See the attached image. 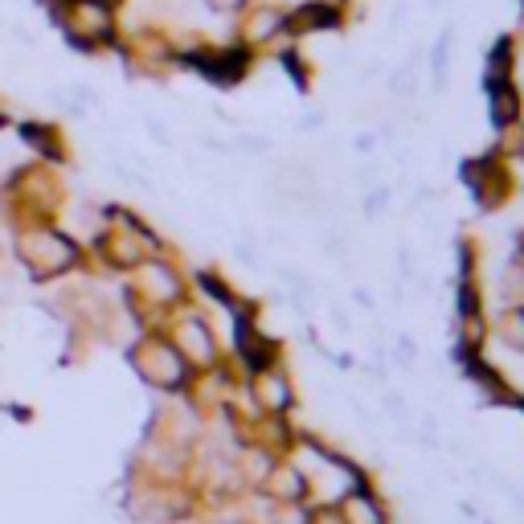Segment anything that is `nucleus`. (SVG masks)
<instances>
[{"label":"nucleus","mask_w":524,"mask_h":524,"mask_svg":"<svg viewBox=\"0 0 524 524\" xmlns=\"http://www.w3.org/2000/svg\"><path fill=\"white\" fill-rule=\"evenodd\" d=\"M21 258L29 262L37 275H58L62 267H70V262H74V250L58 234H33V238L21 242Z\"/></svg>","instance_id":"obj_1"},{"label":"nucleus","mask_w":524,"mask_h":524,"mask_svg":"<svg viewBox=\"0 0 524 524\" xmlns=\"http://www.w3.org/2000/svg\"><path fill=\"white\" fill-rule=\"evenodd\" d=\"M74 9H78L74 21H66V29H70L74 37L103 33V29H107V13H103V5H74Z\"/></svg>","instance_id":"obj_2"},{"label":"nucleus","mask_w":524,"mask_h":524,"mask_svg":"<svg viewBox=\"0 0 524 524\" xmlns=\"http://www.w3.org/2000/svg\"><path fill=\"white\" fill-rule=\"evenodd\" d=\"M213 5H226V0H213ZM230 5H234V0H230Z\"/></svg>","instance_id":"obj_3"}]
</instances>
